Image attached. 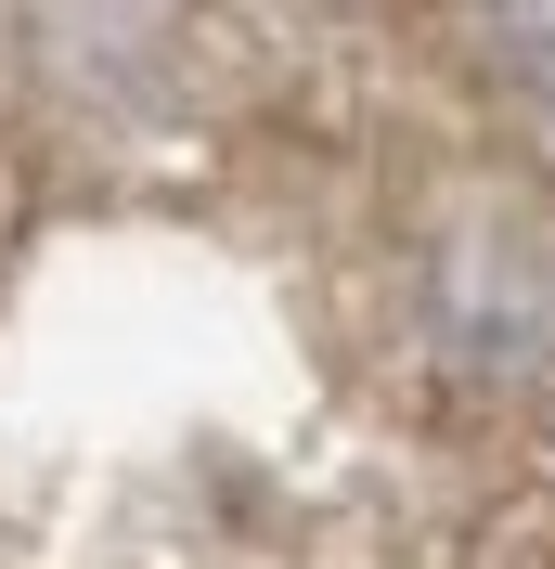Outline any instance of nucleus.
Masks as SVG:
<instances>
[{
	"instance_id": "1",
	"label": "nucleus",
	"mask_w": 555,
	"mask_h": 569,
	"mask_svg": "<svg viewBox=\"0 0 555 569\" xmlns=\"http://www.w3.org/2000/svg\"><path fill=\"white\" fill-rule=\"evenodd\" d=\"M491 13H504V39H517V66L555 91V0H491Z\"/></svg>"
}]
</instances>
